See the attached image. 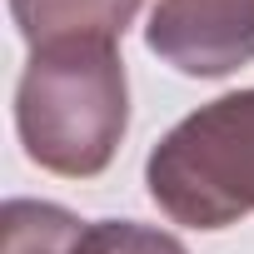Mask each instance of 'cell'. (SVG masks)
I'll return each mask as SVG.
<instances>
[{
    "instance_id": "6da1fadb",
    "label": "cell",
    "mask_w": 254,
    "mask_h": 254,
    "mask_svg": "<svg viewBox=\"0 0 254 254\" xmlns=\"http://www.w3.org/2000/svg\"><path fill=\"white\" fill-rule=\"evenodd\" d=\"M130 130V75L115 40H65L30 50L15 85V135L25 160L60 180L110 170Z\"/></svg>"
},
{
    "instance_id": "7a4b0ae2",
    "label": "cell",
    "mask_w": 254,
    "mask_h": 254,
    "mask_svg": "<svg viewBox=\"0 0 254 254\" xmlns=\"http://www.w3.org/2000/svg\"><path fill=\"white\" fill-rule=\"evenodd\" d=\"M150 199L170 224L229 229L254 214V85L185 115L145 160Z\"/></svg>"
},
{
    "instance_id": "5b68a950",
    "label": "cell",
    "mask_w": 254,
    "mask_h": 254,
    "mask_svg": "<svg viewBox=\"0 0 254 254\" xmlns=\"http://www.w3.org/2000/svg\"><path fill=\"white\" fill-rule=\"evenodd\" d=\"M85 219L50 199H5L0 204V254H75Z\"/></svg>"
},
{
    "instance_id": "8992f818",
    "label": "cell",
    "mask_w": 254,
    "mask_h": 254,
    "mask_svg": "<svg viewBox=\"0 0 254 254\" xmlns=\"http://www.w3.org/2000/svg\"><path fill=\"white\" fill-rule=\"evenodd\" d=\"M75 254H190L170 229L140 219H95L75 239Z\"/></svg>"
},
{
    "instance_id": "3957f363",
    "label": "cell",
    "mask_w": 254,
    "mask_h": 254,
    "mask_svg": "<svg viewBox=\"0 0 254 254\" xmlns=\"http://www.w3.org/2000/svg\"><path fill=\"white\" fill-rule=\"evenodd\" d=\"M145 45L190 80H224L254 65V0H160Z\"/></svg>"
},
{
    "instance_id": "277c9868",
    "label": "cell",
    "mask_w": 254,
    "mask_h": 254,
    "mask_svg": "<svg viewBox=\"0 0 254 254\" xmlns=\"http://www.w3.org/2000/svg\"><path fill=\"white\" fill-rule=\"evenodd\" d=\"M140 15V0H10V20L30 50L65 40H115Z\"/></svg>"
}]
</instances>
